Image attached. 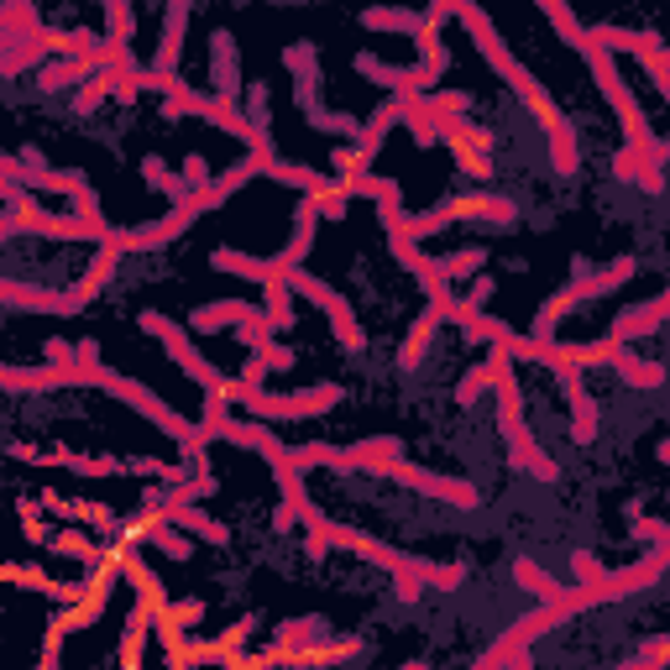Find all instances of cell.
Segmentation results:
<instances>
[{"mask_svg": "<svg viewBox=\"0 0 670 670\" xmlns=\"http://www.w3.org/2000/svg\"><path fill=\"white\" fill-rule=\"evenodd\" d=\"M430 11H435V16H461V26L472 32V43H477V53L487 58V63H493V69L503 73V79H508V90H513V95L524 100L529 111H534V120L545 126V142H551V163H555V173H576V131H571V120L561 116V111H555V100L545 95L540 84H534V73H529L524 63L513 58V53L503 48V37L493 32V22L482 16V5H477V0H430Z\"/></svg>", "mask_w": 670, "mask_h": 670, "instance_id": "6da1fadb", "label": "cell"}, {"mask_svg": "<svg viewBox=\"0 0 670 670\" xmlns=\"http://www.w3.org/2000/svg\"><path fill=\"white\" fill-rule=\"evenodd\" d=\"M84 378H90V388H100V393L120 398L126 408H137L147 425H158L163 435H173V440L184 446V455H189V451H205V435H199V425L178 419V408L163 404V398H158L152 388H142L137 378H126V372H111V367H84Z\"/></svg>", "mask_w": 670, "mask_h": 670, "instance_id": "7a4b0ae2", "label": "cell"}, {"mask_svg": "<svg viewBox=\"0 0 670 670\" xmlns=\"http://www.w3.org/2000/svg\"><path fill=\"white\" fill-rule=\"evenodd\" d=\"M498 425H503V440H508V455L524 466L529 477L540 482H555L561 477V466H555L551 455L534 446V435L524 430V393H519V378H513V367L498 378Z\"/></svg>", "mask_w": 670, "mask_h": 670, "instance_id": "3957f363", "label": "cell"}, {"mask_svg": "<svg viewBox=\"0 0 670 670\" xmlns=\"http://www.w3.org/2000/svg\"><path fill=\"white\" fill-rule=\"evenodd\" d=\"M340 404V383H320V388H304V393H252L246 398V414L252 419H267V425H288V419H320Z\"/></svg>", "mask_w": 670, "mask_h": 670, "instance_id": "277c9868", "label": "cell"}, {"mask_svg": "<svg viewBox=\"0 0 670 670\" xmlns=\"http://www.w3.org/2000/svg\"><path fill=\"white\" fill-rule=\"evenodd\" d=\"M284 278H288V288H293V293H304V299H310L314 310H320L325 320H331V331L340 335V346H346V351H361V346H367V335H361L357 314H351V304H346V293H335L331 284H320V278H310L304 267H288Z\"/></svg>", "mask_w": 670, "mask_h": 670, "instance_id": "5b68a950", "label": "cell"}, {"mask_svg": "<svg viewBox=\"0 0 670 670\" xmlns=\"http://www.w3.org/2000/svg\"><path fill=\"white\" fill-rule=\"evenodd\" d=\"M95 293L100 288H90V284L69 288V293H53V288H26V284H16V278H0V304H5L11 314H26V310H37V314H79V310H90V304H95Z\"/></svg>", "mask_w": 670, "mask_h": 670, "instance_id": "8992f818", "label": "cell"}, {"mask_svg": "<svg viewBox=\"0 0 670 670\" xmlns=\"http://www.w3.org/2000/svg\"><path fill=\"white\" fill-rule=\"evenodd\" d=\"M592 43H602L608 53H628V58H639L655 79V90L670 100V58H666V43L655 37V32H623V26H592Z\"/></svg>", "mask_w": 670, "mask_h": 670, "instance_id": "52a82bcc", "label": "cell"}, {"mask_svg": "<svg viewBox=\"0 0 670 670\" xmlns=\"http://www.w3.org/2000/svg\"><path fill=\"white\" fill-rule=\"evenodd\" d=\"M0 178H5V184H26V189H37V194H63V199H69V194L84 184V173H63V168H48L37 147H22V152L0 158Z\"/></svg>", "mask_w": 670, "mask_h": 670, "instance_id": "ba28073f", "label": "cell"}, {"mask_svg": "<svg viewBox=\"0 0 670 670\" xmlns=\"http://www.w3.org/2000/svg\"><path fill=\"white\" fill-rule=\"evenodd\" d=\"M137 325H142L147 335H158V340H163V351L173 361H178V367H184V372H189L194 383L205 388V393H210V388L220 383V372H216V361H205L199 357V351H194V340L184 331H178V325H173V320H168V314H158V310H142L137 314Z\"/></svg>", "mask_w": 670, "mask_h": 670, "instance_id": "9c48e42d", "label": "cell"}, {"mask_svg": "<svg viewBox=\"0 0 670 670\" xmlns=\"http://www.w3.org/2000/svg\"><path fill=\"white\" fill-rule=\"evenodd\" d=\"M194 477H199V472H194ZM194 498H199V482H178V487H168L163 493L158 508H163L173 524L189 529L194 540H205V545H231V529L220 524V519H210L205 508H194Z\"/></svg>", "mask_w": 670, "mask_h": 670, "instance_id": "30bf717a", "label": "cell"}, {"mask_svg": "<svg viewBox=\"0 0 670 670\" xmlns=\"http://www.w3.org/2000/svg\"><path fill=\"white\" fill-rule=\"evenodd\" d=\"M388 477L404 482V487H414L419 498H435V503H451V508H477V487L461 477H440V472H430V466H414V461H393L388 466Z\"/></svg>", "mask_w": 670, "mask_h": 670, "instance_id": "8fae6325", "label": "cell"}, {"mask_svg": "<svg viewBox=\"0 0 670 670\" xmlns=\"http://www.w3.org/2000/svg\"><path fill=\"white\" fill-rule=\"evenodd\" d=\"M194 220H199V205H194V194H189V199H178V205H173V216L147 220V226H137V231H111V236L120 241V252H158V246H168V241L184 236Z\"/></svg>", "mask_w": 670, "mask_h": 670, "instance_id": "7c38bea8", "label": "cell"}, {"mask_svg": "<svg viewBox=\"0 0 670 670\" xmlns=\"http://www.w3.org/2000/svg\"><path fill=\"white\" fill-rule=\"evenodd\" d=\"M351 69L361 73V79H372V84H383V90H393V95H430L435 79L440 73L430 69V63H414V69H398V63H383L378 53H357L351 58Z\"/></svg>", "mask_w": 670, "mask_h": 670, "instance_id": "4fadbf2b", "label": "cell"}, {"mask_svg": "<svg viewBox=\"0 0 670 670\" xmlns=\"http://www.w3.org/2000/svg\"><path fill=\"white\" fill-rule=\"evenodd\" d=\"M0 388L11 393V398H22V393H53V388H90L84 378V367L79 361H48V367H5L0 372Z\"/></svg>", "mask_w": 670, "mask_h": 670, "instance_id": "5bb4252c", "label": "cell"}, {"mask_svg": "<svg viewBox=\"0 0 670 670\" xmlns=\"http://www.w3.org/2000/svg\"><path fill=\"white\" fill-rule=\"evenodd\" d=\"M634 257H613L608 267H592L587 257H576V278L566 284V293H571V304H587V299H602V293H613V288H623L628 278H634Z\"/></svg>", "mask_w": 670, "mask_h": 670, "instance_id": "9a60e30c", "label": "cell"}, {"mask_svg": "<svg viewBox=\"0 0 670 670\" xmlns=\"http://www.w3.org/2000/svg\"><path fill=\"white\" fill-rule=\"evenodd\" d=\"M440 210H446L451 226L455 220H482V226H513V220H519V205H513L508 194H455Z\"/></svg>", "mask_w": 670, "mask_h": 670, "instance_id": "2e32d148", "label": "cell"}, {"mask_svg": "<svg viewBox=\"0 0 670 670\" xmlns=\"http://www.w3.org/2000/svg\"><path fill=\"white\" fill-rule=\"evenodd\" d=\"M555 378H561L566 398H571V440L576 446H592V440H598V398L587 393L581 367H555Z\"/></svg>", "mask_w": 670, "mask_h": 670, "instance_id": "e0dca14e", "label": "cell"}, {"mask_svg": "<svg viewBox=\"0 0 670 670\" xmlns=\"http://www.w3.org/2000/svg\"><path fill=\"white\" fill-rule=\"evenodd\" d=\"M670 320V288L666 293H660V299H649V304H634V310H623L619 320H613V340H619V346H628V340H639V335H655L660 331V325H666Z\"/></svg>", "mask_w": 670, "mask_h": 670, "instance_id": "ac0fdd59", "label": "cell"}, {"mask_svg": "<svg viewBox=\"0 0 670 670\" xmlns=\"http://www.w3.org/2000/svg\"><path fill=\"white\" fill-rule=\"evenodd\" d=\"M393 461H404V440L398 435H378V440L346 446V472H378V477H388Z\"/></svg>", "mask_w": 670, "mask_h": 670, "instance_id": "d6986e66", "label": "cell"}, {"mask_svg": "<svg viewBox=\"0 0 670 670\" xmlns=\"http://www.w3.org/2000/svg\"><path fill=\"white\" fill-rule=\"evenodd\" d=\"M357 194H367V199L378 205V216H383L388 236H398V231H404L408 210H404V189H398V178H383V173H367V178L357 184Z\"/></svg>", "mask_w": 670, "mask_h": 670, "instance_id": "ffe728a7", "label": "cell"}, {"mask_svg": "<svg viewBox=\"0 0 670 670\" xmlns=\"http://www.w3.org/2000/svg\"><path fill=\"white\" fill-rule=\"evenodd\" d=\"M210 84H216V95H231L241 100V63H236V37L231 32H216L210 37Z\"/></svg>", "mask_w": 670, "mask_h": 670, "instance_id": "44dd1931", "label": "cell"}, {"mask_svg": "<svg viewBox=\"0 0 670 670\" xmlns=\"http://www.w3.org/2000/svg\"><path fill=\"white\" fill-rule=\"evenodd\" d=\"M613 178H623V184H639L645 194H660L666 189V168L649 163L645 147H623V152H613Z\"/></svg>", "mask_w": 670, "mask_h": 670, "instance_id": "7402d4cb", "label": "cell"}, {"mask_svg": "<svg viewBox=\"0 0 670 670\" xmlns=\"http://www.w3.org/2000/svg\"><path fill=\"white\" fill-rule=\"evenodd\" d=\"M314 220H320V210H314V199L304 194L299 205H293V236H288V246L278 252V267H304V257H310V246H314Z\"/></svg>", "mask_w": 670, "mask_h": 670, "instance_id": "603a6c76", "label": "cell"}, {"mask_svg": "<svg viewBox=\"0 0 670 670\" xmlns=\"http://www.w3.org/2000/svg\"><path fill=\"white\" fill-rule=\"evenodd\" d=\"M435 16L430 11H408V5H367L361 11V26H372V32H404V37H419Z\"/></svg>", "mask_w": 670, "mask_h": 670, "instance_id": "cb8c5ba5", "label": "cell"}, {"mask_svg": "<svg viewBox=\"0 0 670 670\" xmlns=\"http://www.w3.org/2000/svg\"><path fill=\"white\" fill-rule=\"evenodd\" d=\"M257 314V304H246V299H226V304H199V310L189 314V331L194 335H216L226 331V325H241V320H252Z\"/></svg>", "mask_w": 670, "mask_h": 670, "instance_id": "d4e9b609", "label": "cell"}, {"mask_svg": "<svg viewBox=\"0 0 670 670\" xmlns=\"http://www.w3.org/2000/svg\"><path fill=\"white\" fill-rule=\"evenodd\" d=\"M404 111H408V95H393L388 100V105H378V111H372V116L361 120V152H372V158H378V147L388 142V131H393V126H398V120H404Z\"/></svg>", "mask_w": 670, "mask_h": 670, "instance_id": "484cf974", "label": "cell"}, {"mask_svg": "<svg viewBox=\"0 0 670 670\" xmlns=\"http://www.w3.org/2000/svg\"><path fill=\"white\" fill-rule=\"evenodd\" d=\"M37 466H69V472H79V477H126V461H116V455L53 451V455H37Z\"/></svg>", "mask_w": 670, "mask_h": 670, "instance_id": "4316f807", "label": "cell"}, {"mask_svg": "<svg viewBox=\"0 0 670 670\" xmlns=\"http://www.w3.org/2000/svg\"><path fill=\"white\" fill-rule=\"evenodd\" d=\"M5 581H26L32 592L58 598V602H79L84 592H90V581H53V576H43L37 566H11V571H5Z\"/></svg>", "mask_w": 670, "mask_h": 670, "instance_id": "83f0119b", "label": "cell"}, {"mask_svg": "<svg viewBox=\"0 0 670 670\" xmlns=\"http://www.w3.org/2000/svg\"><path fill=\"white\" fill-rule=\"evenodd\" d=\"M284 466H293L299 477H304V472H314V466H335V472H346V446L310 440V446H293V451L284 455ZM273 472H278V466H273Z\"/></svg>", "mask_w": 670, "mask_h": 670, "instance_id": "f1b7e54d", "label": "cell"}, {"mask_svg": "<svg viewBox=\"0 0 670 670\" xmlns=\"http://www.w3.org/2000/svg\"><path fill=\"white\" fill-rule=\"evenodd\" d=\"M619 351H623L619 340H613V335H602V340H592V346H555L551 367H613Z\"/></svg>", "mask_w": 670, "mask_h": 670, "instance_id": "f546056e", "label": "cell"}, {"mask_svg": "<svg viewBox=\"0 0 670 670\" xmlns=\"http://www.w3.org/2000/svg\"><path fill=\"white\" fill-rule=\"evenodd\" d=\"M210 267H220V273H236V278H257V284H267V278H278V273H284V267H278V257H273V263H263V257H246V252H231V246L210 252Z\"/></svg>", "mask_w": 670, "mask_h": 670, "instance_id": "4dcf8cb0", "label": "cell"}, {"mask_svg": "<svg viewBox=\"0 0 670 670\" xmlns=\"http://www.w3.org/2000/svg\"><path fill=\"white\" fill-rule=\"evenodd\" d=\"M613 372H619V383L623 388H660L670 378L666 367L660 361H645V357H634L628 346H623L619 357H613Z\"/></svg>", "mask_w": 670, "mask_h": 670, "instance_id": "1f68e13d", "label": "cell"}, {"mask_svg": "<svg viewBox=\"0 0 670 670\" xmlns=\"http://www.w3.org/2000/svg\"><path fill=\"white\" fill-rule=\"evenodd\" d=\"M142 178H147V189H152V194H168L173 205L194 194V189H189V178H184V173H173V168H168L163 158H142Z\"/></svg>", "mask_w": 670, "mask_h": 670, "instance_id": "d6a6232c", "label": "cell"}, {"mask_svg": "<svg viewBox=\"0 0 670 670\" xmlns=\"http://www.w3.org/2000/svg\"><path fill=\"white\" fill-rule=\"evenodd\" d=\"M263 310L273 314V325H278V335H293V288H288L284 273H278V278H267V284H263Z\"/></svg>", "mask_w": 670, "mask_h": 670, "instance_id": "836d02e7", "label": "cell"}, {"mask_svg": "<svg viewBox=\"0 0 670 670\" xmlns=\"http://www.w3.org/2000/svg\"><path fill=\"white\" fill-rule=\"evenodd\" d=\"M440 320H446V304H430V310H425L419 320H414V331H408V340H404V351H398V361H404V367H414V361H419L425 351H430L435 325H440Z\"/></svg>", "mask_w": 670, "mask_h": 670, "instance_id": "e575fe53", "label": "cell"}, {"mask_svg": "<svg viewBox=\"0 0 670 670\" xmlns=\"http://www.w3.org/2000/svg\"><path fill=\"white\" fill-rule=\"evenodd\" d=\"M152 602L137 598V608H131V619H126V634H120V666H142V634L147 623H152Z\"/></svg>", "mask_w": 670, "mask_h": 670, "instance_id": "d590c367", "label": "cell"}, {"mask_svg": "<svg viewBox=\"0 0 670 670\" xmlns=\"http://www.w3.org/2000/svg\"><path fill=\"white\" fill-rule=\"evenodd\" d=\"M48 551L53 555H69V561H84V566H100V561H105V551H100L84 529H58V534L48 540Z\"/></svg>", "mask_w": 670, "mask_h": 670, "instance_id": "8d00e7d4", "label": "cell"}, {"mask_svg": "<svg viewBox=\"0 0 670 670\" xmlns=\"http://www.w3.org/2000/svg\"><path fill=\"white\" fill-rule=\"evenodd\" d=\"M267 178H278V184H288V189H325L331 184V173H320V168H304V163H288V158H273V168H267Z\"/></svg>", "mask_w": 670, "mask_h": 670, "instance_id": "74e56055", "label": "cell"}, {"mask_svg": "<svg viewBox=\"0 0 670 670\" xmlns=\"http://www.w3.org/2000/svg\"><path fill=\"white\" fill-rule=\"evenodd\" d=\"M513 581L524 587L529 598H545V602H551L555 592H561V581H555V576L545 571L540 561H529V555H519V561H513Z\"/></svg>", "mask_w": 670, "mask_h": 670, "instance_id": "f35d334b", "label": "cell"}, {"mask_svg": "<svg viewBox=\"0 0 670 670\" xmlns=\"http://www.w3.org/2000/svg\"><path fill=\"white\" fill-rule=\"evenodd\" d=\"M120 73H126V69H100V73H90V79H84V90L73 95V111H79V116H90L100 100H111V95H116V84H120Z\"/></svg>", "mask_w": 670, "mask_h": 670, "instance_id": "ab89813d", "label": "cell"}, {"mask_svg": "<svg viewBox=\"0 0 670 670\" xmlns=\"http://www.w3.org/2000/svg\"><path fill=\"white\" fill-rule=\"evenodd\" d=\"M367 163H372V152H361V142L335 147V158H331L335 178H340V184H351V194H357V184L367 178Z\"/></svg>", "mask_w": 670, "mask_h": 670, "instance_id": "60d3db41", "label": "cell"}, {"mask_svg": "<svg viewBox=\"0 0 670 670\" xmlns=\"http://www.w3.org/2000/svg\"><path fill=\"white\" fill-rule=\"evenodd\" d=\"M147 540H152V545H158L168 561H189V555H194V534L184 524H173V519H163V524L152 529Z\"/></svg>", "mask_w": 670, "mask_h": 670, "instance_id": "b9f144b4", "label": "cell"}, {"mask_svg": "<svg viewBox=\"0 0 670 670\" xmlns=\"http://www.w3.org/2000/svg\"><path fill=\"white\" fill-rule=\"evenodd\" d=\"M414 278L425 284V299H430V304H451V299H455L451 278H446V267H440V257H419V263H414Z\"/></svg>", "mask_w": 670, "mask_h": 670, "instance_id": "7bdbcfd3", "label": "cell"}, {"mask_svg": "<svg viewBox=\"0 0 670 670\" xmlns=\"http://www.w3.org/2000/svg\"><path fill=\"white\" fill-rule=\"evenodd\" d=\"M284 69L299 79V84H320V48L314 43H293L284 48Z\"/></svg>", "mask_w": 670, "mask_h": 670, "instance_id": "ee69618b", "label": "cell"}, {"mask_svg": "<svg viewBox=\"0 0 670 670\" xmlns=\"http://www.w3.org/2000/svg\"><path fill=\"white\" fill-rule=\"evenodd\" d=\"M540 5H545V16H551V26L561 32V37H566V43H571L576 53L587 48V26H581V22L571 16V5H566V0H540Z\"/></svg>", "mask_w": 670, "mask_h": 670, "instance_id": "f6af8a7d", "label": "cell"}, {"mask_svg": "<svg viewBox=\"0 0 670 670\" xmlns=\"http://www.w3.org/2000/svg\"><path fill=\"white\" fill-rule=\"evenodd\" d=\"M314 131H325V137H340V142H357L361 137V120L351 111H314L310 116Z\"/></svg>", "mask_w": 670, "mask_h": 670, "instance_id": "bcb514c9", "label": "cell"}, {"mask_svg": "<svg viewBox=\"0 0 670 670\" xmlns=\"http://www.w3.org/2000/svg\"><path fill=\"white\" fill-rule=\"evenodd\" d=\"M482 263H487V246H461V252H446V257H440V267H446V278H451V284L477 278Z\"/></svg>", "mask_w": 670, "mask_h": 670, "instance_id": "7dc6e473", "label": "cell"}, {"mask_svg": "<svg viewBox=\"0 0 670 670\" xmlns=\"http://www.w3.org/2000/svg\"><path fill=\"white\" fill-rule=\"evenodd\" d=\"M100 5H105V37L131 48V32H137V16H131V5H126V0H100Z\"/></svg>", "mask_w": 670, "mask_h": 670, "instance_id": "c3c4849f", "label": "cell"}, {"mask_svg": "<svg viewBox=\"0 0 670 670\" xmlns=\"http://www.w3.org/2000/svg\"><path fill=\"white\" fill-rule=\"evenodd\" d=\"M69 210H73V216H100V194H95V184H90V178L69 194Z\"/></svg>", "mask_w": 670, "mask_h": 670, "instance_id": "681fc988", "label": "cell"}, {"mask_svg": "<svg viewBox=\"0 0 670 670\" xmlns=\"http://www.w3.org/2000/svg\"><path fill=\"white\" fill-rule=\"evenodd\" d=\"M571 571H576V581H587V587H598L602 576H608V571L598 566V555H587V551H576V555H571Z\"/></svg>", "mask_w": 670, "mask_h": 670, "instance_id": "f907efd6", "label": "cell"}, {"mask_svg": "<svg viewBox=\"0 0 670 670\" xmlns=\"http://www.w3.org/2000/svg\"><path fill=\"white\" fill-rule=\"evenodd\" d=\"M634 666H670V639H649V645L634 655Z\"/></svg>", "mask_w": 670, "mask_h": 670, "instance_id": "816d5d0a", "label": "cell"}, {"mask_svg": "<svg viewBox=\"0 0 670 670\" xmlns=\"http://www.w3.org/2000/svg\"><path fill=\"white\" fill-rule=\"evenodd\" d=\"M246 116H252V126H267V84L246 90Z\"/></svg>", "mask_w": 670, "mask_h": 670, "instance_id": "f5cc1de1", "label": "cell"}, {"mask_svg": "<svg viewBox=\"0 0 670 670\" xmlns=\"http://www.w3.org/2000/svg\"><path fill=\"white\" fill-rule=\"evenodd\" d=\"M184 178H189V189H205V184H210V163H205L199 152H189V158H184Z\"/></svg>", "mask_w": 670, "mask_h": 670, "instance_id": "db71d44e", "label": "cell"}, {"mask_svg": "<svg viewBox=\"0 0 670 670\" xmlns=\"http://www.w3.org/2000/svg\"><path fill=\"white\" fill-rule=\"evenodd\" d=\"M267 372H273V367H267L263 351H252V357H246V367H241V378H246L252 388H263V383H267Z\"/></svg>", "mask_w": 670, "mask_h": 670, "instance_id": "11a10c76", "label": "cell"}, {"mask_svg": "<svg viewBox=\"0 0 670 670\" xmlns=\"http://www.w3.org/2000/svg\"><path fill=\"white\" fill-rule=\"evenodd\" d=\"M493 293H498V284H493V278H477L472 293H466V304H472V310H487V304H493Z\"/></svg>", "mask_w": 670, "mask_h": 670, "instance_id": "9f6ffc18", "label": "cell"}, {"mask_svg": "<svg viewBox=\"0 0 670 670\" xmlns=\"http://www.w3.org/2000/svg\"><path fill=\"white\" fill-rule=\"evenodd\" d=\"M263 357L273 372H288V367H293V346H278V340H273V346H263Z\"/></svg>", "mask_w": 670, "mask_h": 670, "instance_id": "6f0895ef", "label": "cell"}, {"mask_svg": "<svg viewBox=\"0 0 670 670\" xmlns=\"http://www.w3.org/2000/svg\"><path fill=\"white\" fill-rule=\"evenodd\" d=\"M48 361H79V346H69V340H48Z\"/></svg>", "mask_w": 670, "mask_h": 670, "instance_id": "680465c9", "label": "cell"}, {"mask_svg": "<svg viewBox=\"0 0 670 670\" xmlns=\"http://www.w3.org/2000/svg\"><path fill=\"white\" fill-rule=\"evenodd\" d=\"M79 367H100V346H95V340H79Z\"/></svg>", "mask_w": 670, "mask_h": 670, "instance_id": "91938a15", "label": "cell"}, {"mask_svg": "<svg viewBox=\"0 0 670 670\" xmlns=\"http://www.w3.org/2000/svg\"><path fill=\"white\" fill-rule=\"evenodd\" d=\"M666 58H670V43H666Z\"/></svg>", "mask_w": 670, "mask_h": 670, "instance_id": "94428289", "label": "cell"}]
</instances>
